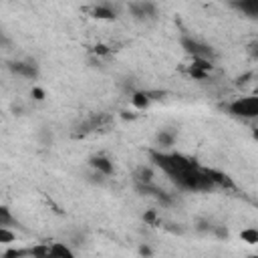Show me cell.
<instances>
[{"label": "cell", "instance_id": "1", "mask_svg": "<svg viewBox=\"0 0 258 258\" xmlns=\"http://www.w3.org/2000/svg\"><path fill=\"white\" fill-rule=\"evenodd\" d=\"M149 155L155 161V165L161 167V171H165L179 187L191 189V191H208L214 187V183L208 175V169L200 167L185 155L163 153V151H155V149H151Z\"/></svg>", "mask_w": 258, "mask_h": 258}, {"label": "cell", "instance_id": "2", "mask_svg": "<svg viewBox=\"0 0 258 258\" xmlns=\"http://www.w3.org/2000/svg\"><path fill=\"white\" fill-rule=\"evenodd\" d=\"M228 111L236 117L254 119L258 115V99L256 97H240L228 105Z\"/></svg>", "mask_w": 258, "mask_h": 258}, {"label": "cell", "instance_id": "3", "mask_svg": "<svg viewBox=\"0 0 258 258\" xmlns=\"http://www.w3.org/2000/svg\"><path fill=\"white\" fill-rule=\"evenodd\" d=\"M181 46H183V50H185L189 56H194V58H202V60H210V62H212V58H214L212 46H208V44H204V42H200V40H196V38L183 36V38H181Z\"/></svg>", "mask_w": 258, "mask_h": 258}, {"label": "cell", "instance_id": "4", "mask_svg": "<svg viewBox=\"0 0 258 258\" xmlns=\"http://www.w3.org/2000/svg\"><path fill=\"white\" fill-rule=\"evenodd\" d=\"M137 189L143 194V196H151V198H155L157 202H161V204H171V198L163 191V189H159V187H155V185H151V183H137Z\"/></svg>", "mask_w": 258, "mask_h": 258}, {"label": "cell", "instance_id": "5", "mask_svg": "<svg viewBox=\"0 0 258 258\" xmlns=\"http://www.w3.org/2000/svg\"><path fill=\"white\" fill-rule=\"evenodd\" d=\"M129 10L133 12L135 18H147V16H155V4L151 2H131Z\"/></svg>", "mask_w": 258, "mask_h": 258}, {"label": "cell", "instance_id": "6", "mask_svg": "<svg viewBox=\"0 0 258 258\" xmlns=\"http://www.w3.org/2000/svg\"><path fill=\"white\" fill-rule=\"evenodd\" d=\"M212 71V62L210 60H202V58H194L191 67H189V75L194 79H206Z\"/></svg>", "mask_w": 258, "mask_h": 258}, {"label": "cell", "instance_id": "7", "mask_svg": "<svg viewBox=\"0 0 258 258\" xmlns=\"http://www.w3.org/2000/svg\"><path fill=\"white\" fill-rule=\"evenodd\" d=\"M10 71L14 75L26 77V79H34L36 77V67L30 62H10Z\"/></svg>", "mask_w": 258, "mask_h": 258}, {"label": "cell", "instance_id": "8", "mask_svg": "<svg viewBox=\"0 0 258 258\" xmlns=\"http://www.w3.org/2000/svg\"><path fill=\"white\" fill-rule=\"evenodd\" d=\"M91 167L93 169H97L99 173H103V175H111L113 173V163L107 159V157H103V155H95V157H91Z\"/></svg>", "mask_w": 258, "mask_h": 258}, {"label": "cell", "instance_id": "9", "mask_svg": "<svg viewBox=\"0 0 258 258\" xmlns=\"http://www.w3.org/2000/svg\"><path fill=\"white\" fill-rule=\"evenodd\" d=\"M91 14H93L95 18H101V20H113V18H115V10H113L109 4L93 6V8H91Z\"/></svg>", "mask_w": 258, "mask_h": 258}, {"label": "cell", "instance_id": "10", "mask_svg": "<svg viewBox=\"0 0 258 258\" xmlns=\"http://www.w3.org/2000/svg\"><path fill=\"white\" fill-rule=\"evenodd\" d=\"M208 175H210L214 187H216V185H220V187H234L232 181H230V177H228L226 173H220V171H216V169H208Z\"/></svg>", "mask_w": 258, "mask_h": 258}, {"label": "cell", "instance_id": "11", "mask_svg": "<svg viewBox=\"0 0 258 258\" xmlns=\"http://www.w3.org/2000/svg\"><path fill=\"white\" fill-rule=\"evenodd\" d=\"M50 252H52L54 258H75L73 250H71L67 244H62V242H54V244H50Z\"/></svg>", "mask_w": 258, "mask_h": 258}, {"label": "cell", "instance_id": "12", "mask_svg": "<svg viewBox=\"0 0 258 258\" xmlns=\"http://www.w3.org/2000/svg\"><path fill=\"white\" fill-rule=\"evenodd\" d=\"M28 252H30L32 258H54L48 244H36V246H32V248H28Z\"/></svg>", "mask_w": 258, "mask_h": 258}, {"label": "cell", "instance_id": "13", "mask_svg": "<svg viewBox=\"0 0 258 258\" xmlns=\"http://www.w3.org/2000/svg\"><path fill=\"white\" fill-rule=\"evenodd\" d=\"M149 95H147V91H137V93H133V97H131V103H133V107H137V109H145L147 105H149Z\"/></svg>", "mask_w": 258, "mask_h": 258}, {"label": "cell", "instance_id": "14", "mask_svg": "<svg viewBox=\"0 0 258 258\" xmlns=\"http://www.w3.org/2000/svg\"><path fill=\"white\" fill-rule=\"evenodd\" d=\"M8 226H16V220L12 218L6 206H0V228H8Z\"/></svg>", "mask_w": 258, "mask_h": 258}, {"label": "cell", "instance_id": "15", "mask_svg": "<svg viewBox=\"0 0 258 258\" xmlns=\"http://www.w3.org/2000/svg\"><path fill=\"white\" fill-rule=\"evenodd\" d=\"M236 8H240V10H244L246 14H250V16H256L258 14V2L254 0V2H240V4H234Z\"/></svg>", "mask_w": 258, "mask_h": 258}, {"label": "cell", "instance_id": "16", "mask_svg": "<svg viewBox=\"0 0 258 258\" xmlns=\"http://www.w3.org/2000/svg\"><path fill=\"white\" fill-rule=\"evenodd\" d=\"M157 143H159V147H171V145H173V133L161 131V133L157 135Z\"/></svg>", "mask_w": 258, "mask_h": 258}, {"label": "cell", "instance_id": "17", "mask_svg": "<svg viewBox=\"0 0 258 258\" xmlns=\"http://www.w3.org/2000/svg\"><path fill=\"white\" fill-rule=\"evenodd\" d=\"M242 240L248 242V244H256V242H258V232L252 230V228H250V230H244V232H242Z\"/></svg>", "mask_w": 258, "mask_h": 258}, {"label": "cell", "instance_id": "18", "mask_svg": "<svg viewBox=\"0 0 258 258\" xmlns=\"http://www.w3.org/2000/svg\"><path fill=\"white\" fill-rule=\"evenodd\" d=\"M14 242V232L8 228H0V244H10Z\"/></svg>", "mask_w": 258, "mask_h": 258}, {"label": "cell", "instance_id": "19", "mask_svg": "<svg viewBox=\"0 0 258 258\" xmlns=\"http://www.w3.org/2000/svg\"><path fill=\"white\" fill-rule=\"evenodd\" d=\"M137 181H139V183H151V169L141 167V169L137 171Z\"/></svg>", "mask_w": 258, "mask_h": 258}, {"label": "cell", "instance_id": "20", "mask_svg": "<svg viewBox=\"0 0 258 258\" xmlns=\"http://www.w3.org/2000/svg\"><path fill=\"white\" fill-rule=\"evenodd\" d=\"M22 256H30V252L18 248V250H8V252L4 254V258H22Z\"/></svg>", "mask_w": 258, "mask_h": 258}, {"label": "cell", "instance_id": "21", "mask_svg": "<svg viewBox=\"0 0 258 258\" xmlns=\"http://www.w3.org/2000/svg\"><path fill=\"white\" fill-rule=\"evenodd\" d=\"M145 222H149V224H155V222H157V218H155V212H147V214H145Z\"/></svg>", "mask_w": 258, "mask_h": 258}, {"label": "cell", "instance_id": "22", "mask_svg": "<svg viewBox=\"0 0 258 258\" xmlns=\"http://www.w3.org/2000/svg\"><path fill=\"white\" fill-rule=\"evenodd\" d=\"M32 95H34V99H42V97H44L42 89H32Z\"/></svg>", "mask_w": 258, "mask_h": 258}, {"label": "cell", "instance_id": "23", "mask_svg": "<svg viewBox=\"0 0 258 258\" xmlns=\"http://www.w3.org/2000/svg\"><path fill=\"white\" fill-rule=\"evenodd\" d=\"M139 252H141L143 256H151V250H149L147 246H141V248H139Z\"/></svg>", "mask_w": 258, "mask_h": 258}]
</instances>
